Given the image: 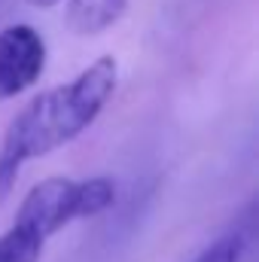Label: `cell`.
Here are the masks:
<instances>
[{"mask_svg": "<svg viewBox=\"0 0 259 262\" xmlns=\"http://www.w3.org/2000/svg\"><path fill=\"white\" fill-rule=\"evenodd\" d=\"M46 70V40L31 25L0 31V101L28 92Z\"/></svg>", "mask_w": 259, "mask_h": 262, "instance_id": "3957f363", "label": "cell"}, {"mask_svg": "<svg viewBox=\"0 0 259 262\" xmlns=\"http://www.w3.org/2000/svg\"><path fill=\"white\" fill-rule=\"evenodd\" d=\"M113 201H116V183L110 177H89V180L46 177L21 198L15 226L28 229L40 241H49L70 223L104 213Z\"/></svg>", "mask_w": 259, "mask_h": 262, "instance_id": "7a4b0ae2", "label": "cell"}, {"mask_svg": "<svg viewBox=\"0 0 259 262\" xmlns=\"http://www.w3.org/2000/svg\"><path fill=\"white\" fill-rule=\"evenodd\" d=\"M128 9V0H67V28L79 37H98L113 28Z\"/></svg>", "mask_w": 259, "mask_h": 262, "instance_id": "277c9868", "label": "cell"}, {"mask_svg": "<svg viewBox=\"0 0 259 262\" xmlns=\"http://www.w3.org/2000/svg\"><path fill=\"white\" fill-rule=\"evenodd\" d=\"M247 244H250V235L241 226H235V229L223 232L220 238H213L192 262H241Z\"/></svg>", "mask_w": 259, "mask_h": 262, "instance_id": "8992f818", "label": "cell"}, {"mask_svg": "<svg viewBox=\"0 0 259 262\" xmlns=\"http://www.w3.org/2000/svg\"><path fill=\"white\" fill-rule=\"evenodd\" d=\"M31 6H37V9H52V6H58L61 0H28Z\"/></svg>", "mask_w": 259, "mask_h": 262, "instance_id": "52a82bcc", "label": "cell"}, {"mask_svg": "<svg viewBox=\"0 0 259 262\" xmlns=\"http://www.w3.org/2000/svg\"><path fill=\"white\" fill-rule=\"evenodd\" d=\"M116 82V58L101 55L85 70H79V76H73L70 82L31 98L9 122L0 143V195H6L15 186L18 168L25 162L55 152L58 146L76 140L89 128L113 98Z\"/></svg>", "mask_w": 259, "mask_h": 262, "instance_id": "6da1fadb", "label": "cell"}, {"mask_svg": "<svg viewBox=\"0 0 259 262\" xmlns=\"http://www.w3.org/2000/svg\"><path fill=\"white\" fill-rule=\"evenodd\" d=\"M46 241H40L37 235H31L21 226H9L0 235V262H40Z\"/></svg>", "mask_w": 259, "mask_h": 262, "instance_id": "5b68a950", "label": "cell"}]
</instances>
